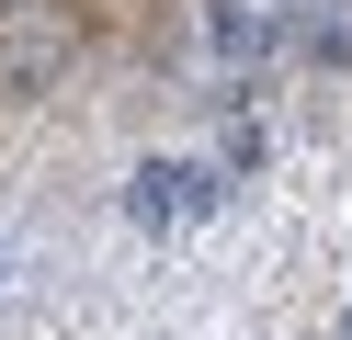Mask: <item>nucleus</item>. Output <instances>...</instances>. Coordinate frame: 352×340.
<instances>
[{"mask_svg":"<svg viewBox=\"0 0 352 340\" xmlns=\"http://www.w3.org/2000/svg\"><path fill=\"white\" fill-rule=\"evenodd\" d=\"M80 34L57 12H0V102H46L57 80H69Z\"/></svg>","mask_w":352,"mask_h":340,"instance_id":"1","label":"nucleus"},{"mask_svg":"<svg viewBox=\"0 0 352 340\" xmlns=\"http://www.w3.org/2000/svg\"><path fill=\"white\" fill-rule=\"evenodd\" d=\"M216 193H228V181L193 170V159H137V170H125V216H137L148 238H160V227H182V216H205Z\"/></svg>","mask_w":352,"mask_h":340,"instance_id":"2","label":"nucleus"},{"mask_svg":"<svg viewBox=\"0 0 352 340\" xmlns=\"http://www.w3.org/2000/svg\"><path fill=\"white\" fill-rule=\"evenodd\" d=\"M205 34H216V57L239 68V57H261V45H273V23H261L250 0H216V12H205Z\"/></svg>","mask_w":352,"mask_h":340,"instance_id":"3","label":"nucleus"},{"mask_svg":"<svg viewBox=\"0 0 352 340\" xmlns=\"http://www.w3.org/2000/svg\"><path fill=\"white\" fill-rule=\"evenodd\" d=\"M307 57H318V68L352 57V0H318V12H307Z\"/></svg>","mask_w":352,"mask_h":340,"instance_id":"4","label":"nucleus"},{"mask_svg":"<svg viewBox=\"0 0 352 340\" xmlns=\"http://www.w3.org/2000/svg\"><path fill=\"white\" fill-rule=\"evenodd\" d=\"M0 12H23V0H0Z\"/></svg>","mask_w":352,"mask_h":340,"instance_id":"5","label":"nucleus"}]
</instances>
